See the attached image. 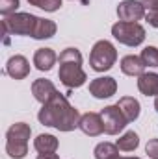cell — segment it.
Wrapping results in <instances>:
<instances>
[{"mask_svg": "<svg viewBox=\"0 0 158 159\" xmlns=\"http://www.w3.org/2000/svg\"><path fill=\"white\" fill-rule=\"evenodd\" d=\"M60 70H58V78L60 81L69 87V89H77L86 83V72L82 69V54L78 48H65L62 50L60 57Z\"/></svg>", "mask_w": 158, "mask_h": 159, "instance_id": "obj_2", "label": "cell"}, {"mask_svg": "<svg viewBox=\"0 0 158 159\" xmlns=\"http://www.w3.org/2000/svg\"><path fill=\"white\" fill-rule=\"evenodd\" d=\"M32 129L24 122H15L6 131V152L11 159H22L28 154V141Z\"/></svg>", "mask_w": 158, "mask_h": 159, "instance_id": "obj_3", "label": "cell"}, {"mask_svg": "<svg viewBox=\"0 0 158 159\" xmlns=\"http://www.w3.org/2000/svg\"><path fill=\"white\" fill-rule=\"evenodd\" d=\"M145 20H147L153 28H158V13H155V11H147V13H145Z\"/></svg>", "mask_w": 158, "mask_h": 159, "instance_id": "obj_25", "label": "cell"}, {"mask_svg": "<svg viewBox=\"0 0 158 159\" xmlns=\"http://www.w3.org/2000/svg\"><path fill=\"white\" fill-rule=\"evenodd\" d=\"M155 109H156V113H158V96H156V100H155Z\"/></svg>", "mask_w": 158, "mask_h": 159, "instance_id": "obj_28", "label": "cell"}, {"mask_svg": "<svg viewBox=\"0 0 158 159\" xmlns=\"http://www.w3.org/2000/svg\"><path fill=\"white\" fill-rule=\"evenodd\" d=\"M78 2H84V4H86V2H87V0H78Z\"/></svg>", "mask_w": 158, "mask_h": 159, "instance_id": "obj_30", "label": "cell"}, {"mask_svg": "<svg viewBox=\"0 0 158 159\" xmlns=\"http://www.w3.org/2000/svg\"><path fill=\"white\" fill-rule=\"evenodd\" d=\"M117 17L119 20L125 22H138L145 17V7L141 0H123L117 6Z\"/></svg>", "mask_w": 158, "mask_h": 159, "instance_id": "obj_8", "label": "cell"}, {"mask_svg": "<svg viewBox=\"0 0 158 159\" xmlns=\"http://www.w3.org/2000/svg\"><path fill=\"white\" fill-rule=\"evenodd\" d=\"M93 154H95V159H121L117 144H112V143H99Z\"/></svg>", "mask_w": 158, "mask_h": 159, "instance_id": "obj_20", "label": "cell"}, {"mask_svg": "<svg viewBox=\"0 0 158 159\" xmlns=\"http://www.w3.org/2000/svg\"><path fill=\"white\" fill-rule=\"evenodd\" d=\"M121 159H141V157H121Z\"/></svg>", "mask_w": 158, "mask_h": 159, "instance_id": "obj_29", "label": "cell"}, {"mask_svg": "<svg viewBox=\"0 0 158 159\" xmlns=\"http://www.w3.org/2000/svg\"><path fill=\"white\" fill-rule=\"evenodd\" d=\"M117 106H119V109L123 111L125 119L128 120V122H134V120L140 117V102H138L136 98H132V96H123V98H119Z\"/></svg>", "mask_w": 158, "mask_h": 159, "instance_id": "obj_17", "label": "cell"}, {"mask_svg": "<svg viewBox=\"0 0 158 159\" xmlns=\"http://www.w3.org/2000/svg\"><path fill=\"white\" fill-rule=\"evenodd\" d=\"M141 4H143V7H145L147 11L158 13V0H141Z\"/></svg>", "mask_w": 158, "mask_h": 159, "instance_id": "obj_26", "label": "cell"}, {"mask_svg": "<svg viewBox=\"0 0 158 159\" xmlns=\"http://www.w3.org/2000/svg\"><path fill=\"white\" fill-rule=\"evenodd\" d=\"M138 89L145 96H158V74L143 72L141 76H138Z\"/></svg>", "mask_w": 158, "mask_h": 159, "instance_id": "obj_15", "label": "cell"}, {"mask_svg": "<svg viewBox=\"0 0 158 159\" xmlns=\"http://www.w3.org/2000/svg\"><path fill=\"white\" fill-rule=\"evenodd\" d=\"M56 22L54 20H48V19H37V24H36V30H34V39H50L56 35Z\"/></svg>", "mask_w": 158, "mask_h": 159, "instance_id": "obj_18", "label": "cell"}, {"mask_svg": "<svg viewBox=\"0 0 158 159\" xmlns=\"http://www.w3.org/2000/svg\"><path fill=\"white\" fill-rule=\"evenodd\" d=\"M56 61H58V56L52 48H37L34 54V65L41 72H48Z\"/></svg>", "mask_w": 158, "mask_h": 159, "instance_id": "obj_13", "label": "cell"}, {"mask_svg": "<svg viewBox=\"0 0 158 159\" xmlns=\"http://www.w3.org/2000/svg\"><path fill=\"white\" fill-rule=\"evenodd\" d=\"M58 146H60L58 139L54 135H50V133H41L34 139V148L39 154H54L58 150Z\"/></svg>", "mask_w": 158, "mask_h": 159, "instance_id": "obj_16", "label": "cell"}, {"mask_svg": "<svg viewBox=\"0 0 158 159\" xmlns=\"http://www.w3.org/2000/svg\"><path fill=\"white\" fill-rule=\"evenodd\" d=\"M112 35L121 44L126 46H140L145 41V28L140 22H125L119 20L112 26Z\"/></svg>", "mask_w": 158, "mask_h": 159, "instance_id": "obj_6", "label": "cell"}, {"mask_svg": "<svg viewBox=\"0 0 158 159\" xmlns=\"http://www.w3.org/2000/svg\"><path fill=\"white\" fill-rule=\"evenodd\" d=\"M80 117L82 115L78 109H75L62 93H58L50 102L43 104L37 113V119L43 126H50L60 131H73L75 128H78Z\"/></svg>", "mask_w": 158, "mask_h": 159, "instance_id": "obj_1", "label": "cell"}, {"mask_svg": "<svg viewBox=\"0 0 158 159\" xmlns=\"http://www.w3.org/2000/svg\"><path fill=\"white\" fill-rule=\"evenodd\" d=\"M101 117H102V124H104V133H108V135H117L128 124V120L125 119V115L119 109L117 104L116 106H106L101 111Z\"/></svg>", "mask_w": 158, "mask_h": 159, "instance_id": "obj_7", "label": "cell"}, {"mask_svg": "<svg viewBox=\"0 0 158 159\" xmlns=\"http://www.w3.org/2000/svg\"><path fill=\"white\" fill-rule=\"evenodd\" d=\"M121 70L126 76H141L145 72V63L140 56L130 54V56H125L121 59Z\"/></svg>", "mask_w": 158, "mask_h": 159, "instance_id": "obj_14", "label": "cell"}, {"mask_svg": "<svg viewBox=\"0 0 158 159\" xmlns=\"http://www.w3.org/2000/svg\"><path fill=\"white\" fill-rule=\"evenodd\" d=\"M117 91V81L112 76H101L89 81V94H93L95 98H110L114 96Z\"/></svg>", "mask_w": 158, "mask_h": 159, "instance_id": "obj_9", "label": "cell"}, {"mask_svg": "<svg viewBox=\"0 0 158 159\" xmlns=\"http://www.w3.org/2000/svg\"><path fill=\"white\" fill-rule=\"evenodd\" d=\"M36 15L32 13H13L9 17H4L2 20V30L6 35H34L36 24H37Z\"/></svg>", "mask_w": 158, "mask_h": 159, "instance_id": "obj_5", "label": "cell"}, {"mask_svg": "<svg viewBox=\"0 0 158 159\" xmlns=\"http://www.w3.org/2000/svg\"><path fill=\"white\" fill-rule=\"evenodd\" d=\"M140 57L143 59L145 67H158V48L156 46H145L141 50Z\"/></svg>", "mask_w": 158, "mask_h": 159, "instance_id": "obj_21", "label": "cell"}, {"mask_svg": "<svg viewBox=\"0 0 158 159\" xmlns=\"http://www.w3.org/2000/svg\"><path fill=\"white\" fill-rule=\"evenodd\" d=\"M117 61V50L110 41H97L89 54V65L95 72H106L110 70Z\"/></svg>", "mask_w": 158, "mask_h": 159, "instance_id": "obj_4", "label": "cell"}, {"mask_svg": "<svg viewBox=\"0 0 158 159\" xmlns=\"http://www.w3.org/2000/svg\"><path fill=\"white\" fill-rule=\"evenodd\" d=\"M6 74H9L13 80H24L30 74V63L24 56L15 54L6 63Z\"/></svg>", "mask_w": 158, "mask_h": 159, "instance_id": "obj_12", "label": "cell"}, {"mask_svg": "<svg viewBox=\"0 0 158 159\" xmlns=\"http://www.w3.org/2000/svg\"><path fill=\"white\" fill-rule=\"evenodd\" d=\"M145 154L151 159H158V139H151L145 146Z\"/></svg>", "mask_w": 158, "mask_h": 159, "instance_id": "obj_24", "label": "cell"}, {"mask_svg": "<svg viewBox=\"0 0 158 159\" xmlns=\"http://www.w3.org/2000/svg\"><path fill=\"white\" fill-rule=\"evenodd\" d=\"M78 128L89 137H97L104 131V124H102V117L101 113H93V111H87L80 117V124Z\"/></svg>", "mask_w": 158, "mask_h": 159, "instance_id": "obj_11", "label": "cell"}, {"mask_svg": "<svg viewBox=\"0 0 158 159\" xmlns=\"http://www.w3.org/2000/svg\"><path fill=\"white\" fill-rule=\"evenodd\" d=\"M19 7V0H0V13L4 17H9L17 11Z\"/></svg>", "mask_w": 158, "mask_h": 159, "instance_id": "obj_23", "label": "cell"}, {"mask_svg": "<svg viewBox=\"0 0 158 159\" xmlns=\"http://www.w3.org/2000/svg\"><path fill=\"white\" fill-rule=\"evenodd\" d=\"M116 144H117V148L121 152H134L140 146V137H138L136 131H126L119 137Z\"/></svg>", "mask_w": 158, "mask_h": 159, "instance_id": "obj_19", "label": "cell"}, {"mask_svg": "<svg viewBox=\"0 0 158 159\" xmlns=\"http://www.w3.org/2000/svg\"><path fill=\"white\" fill-rule=\"evenodd\" d=\"M62 2H63V0H28L30 6H36V7L45 9V11H48V13L58 11V9L62 7Z\"/></svg>", "mask_w": 158, "mask_h": 159, "instance_id": "obj_22", "label": "cell"}, {"mask_svg": "<svg viewBox=\"0 0 158 159\" xmlns=\"http://www.w3.org/2000/svg\"><path fill=\"white\" fill-rule=\"evenodd\" d=\"M32 94H34V98L39 104H47V102H50L58 94V89H56V85L50 80L37 78V80H34V83H32Z\"/></svg>", "mask_w": 158, "mask_h": 159, "instance_id": "obj_10", "label": "cell"}, {"mask_svg": "<svg viewBox=\"0 0 158 159\" xmlns=\"http://www.w3.org/2000/svg\"><path fill=\"white\" fill-rule=\"evenodd\" d=\"M37 159H60V157H58L56 154H39Z\"/></svg>", "mask_w": 158, "mask_h": 159, "instance_id": "obj_27", "label": "cell"}]
</instances>
